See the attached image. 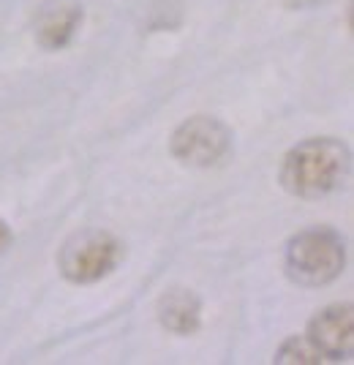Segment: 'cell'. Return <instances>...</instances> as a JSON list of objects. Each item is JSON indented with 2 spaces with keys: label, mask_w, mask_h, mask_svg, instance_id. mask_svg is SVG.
Masks as SVG:
<instances>
[{
  "label": "cell",
  "mask_w": 354,
  "mask_h": 365,
  "mask_svg": "<svg viewBox=\"0 0 354 365\" xmlns=\"http://www.w3.org/2000/svg\"><path fill=\"white\" fill-rule=\"evenodd\" d=\"M352 169V153L335 137H313L283 155L281 185L300 199H322L338 191Z\"/></svg>",
  "instance_id": "6da1fadb"
},
{
  "label": "cell",
  "mask_w": 354,
  "mask_h": 365,
  "mask_svg": "<svg viewBox=\"0 0 354 365\" xmlns=\"http://www.w3.org/2000/svg\"><path fill=\"white\" fill-rule=\"evenodd\" d=\"M346 245L335 229L311 227L286 245V275L300 287H324L343 273Z\"/></svg>",
  "instance_id": "7a4b0ae2"
},
{
  "label": "cell",
  "mask_w": 354,
  "mask_h": 365,
  "mask_svg": "<svg viewBox=\"0 0 354 365\" xmlns=\"http://www.w3.org/2000/svg\"><path fill=\"white\" fill-rule=\"evenodd\" d=\"M123 259V243L101 229H88L77 237H71L61 251V273L71 284H95L109 273Z\"/></svg>",
  "instance_id": "3957f363"
},
{
  "label": "cell",
  "mask_w": 354,
  "mask_h": 365,
  "mask_svg": "<svg viewBox=\"0 0 354 365\" xmlns=\"http://www.w3.org/2000/svg\"><path fill=\"white\" fill-rule=\"evenodd\" d=\"M231 148V131L207 115L188 118L172 134L170 150L185 167H213Z\"/></svg>",
  "instance_id": "277c9868"
},
{
  "label": "cell",
  "mask_w": 354,
  "mask_h": 365,
  "mask_svg": "<svg viewBox=\"0 0 354 365\" xmlns=\"http://www.w3.org/2000/svg\"><path fill=\"white\" fill-rule=\"evenodd\" d=\"M313 351L319 354V360H349L354 349V317L352 305H327L322 308L313 319L308 322V333H306Z\"/></svg>",
  "instance_id": "5b68a950"
},
{
  "label": "cell",
  "mask_w": 354,
  "mask_h": 365,
  "mask_svg": "<svg viewBox=\"0 0 354 365\" xmlns=\"http://www.w3.org/2000/svg\"><path fill=\"white\" fill-rule=\"evenodd\" d=\"M158 319L175 335H194L202 324V303L191 289H172L158 303Z\"/></svg>",
  "instance_id": "8992f818"
},
{
  "label": "cell",
  "mask_w": 354,
  "mask_h": 365,
  "mask_svg": "<svg viewBox=\"0 0 354 365\" xmlns=\"http://www.w3.org/2000/svg\"><path fill=\"white\" fill-rule=\"evenodd\" d=\"M82 25V6L74 0H61L58 6L46 9L38 22V44L44 49H61L66 46Z\"/></svg>",
  "instance_id": "52a82bcc"
},
{
  "label": "cell",
  "mask_w": 354,
  "mask_h": 365,
  "mask_svg": "<svg viewBox=\"0 0 354 365\" xmlns=\"http://www.w3.org/2000/svg\"><path fill=\"white\" fill-rule=\"evenodd\" d=\"M276 363H322L319 354L313 351L306 335H294V338H286L281 344V349L276 354Z\"/></svg>",
  "instance_id": "ba28073f"
},
{
  "label": "cell",
  "mask_w": 354,
  "mask_h": 365,
  "mask_svg": "<svg viewBox=\"0 0 354 365\" xmlns=\"http://www.w3.org/2000/svg\"><path fill=\"white\" fill-rule=\"evenodd\" d=\"M11 240H14V235H11V229H9V224L0 218V257L9 251V245H11Z\"/></svg>",
  "instance_id": "9c48e42d"
},
{
  "label": "cell",
  "mask_w": 354,
  "mask_h": 365,
  "mask_svg": "<svg viewBox=\"0 0 354 365\" xmlns=\"http://www.w3.org/2000/svg\"><path fill=\"white\" fill-rule=\"evenodd\" d=\"M313 3H319V0H286V6L289 9H308Z\"/></svg>",
  "instance_id": "30bf717a"
}]
</instances>
